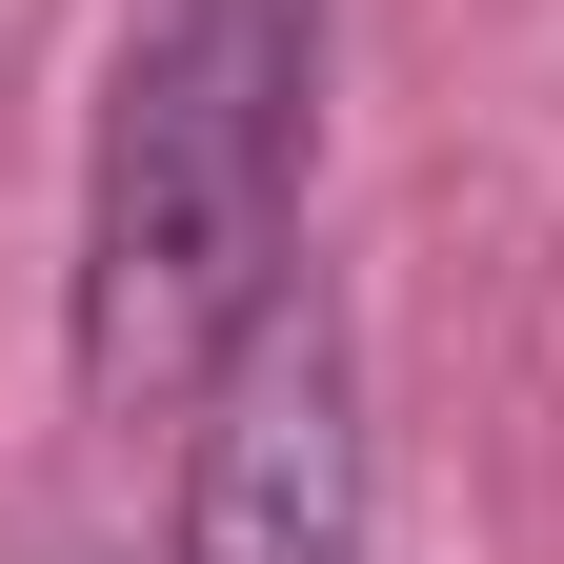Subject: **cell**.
Returning a JSON list of instances; mask_svg holds the SVG:
<instances>
[{"label": "cell", "mask_w": 564, "mask_h": 564, "mask_svg": "<svg viewBox=\"0 0 564 564\" xmlns=\"http://www.w3.org/2000/svg\"><path fill=\"white\" fill-rule=\"evenodd\" d=\"M303 121H323V0H141L101 162H82V403L162 423L202 364L282 303V223H303Z\"/></svg>", "instance_id": "6da1fadb"}, {"label": "cell", "mask_w": 564, "mask_h": 564, "mask_svg": "<svg viewBox=\"0 0 564 564\" xmlns=\"http://www.w3.org/2000/svg\"><path fill=\"white\" fill-rule=\"evenodd\" d=\"M182 564H364V364H343L323 282H282L202 364V403H182Z\"/></svg>", "instance_id": "7a4b0ae2"}]
</instances>
